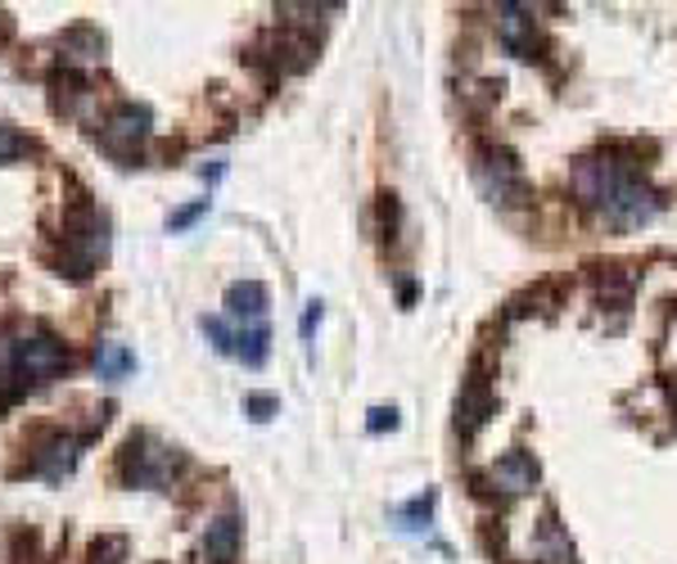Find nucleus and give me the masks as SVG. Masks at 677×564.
I'll return each mask as SVG.
<instances>
[{
  "label": "nucleus",
  "mask_w": 677,
  "mask_h": 564,
  "mask_svg": "<svg viewBox=\"0 0 677 564\" xmlns=\"http://www.w3.org/2000/svg\"><path fill=\"white\" fill-rule=\"evenodd\" d=\"M573 191L583 204H592L601 213L605 226L614 230H637L646 221L659 217V199L651 185L619 159H583L573 167Z\"/></svg>",
  "instance_id": "1"
},
{
  "label": "nucleus",
  "mask_w": 677,
  "mask_h": 564,
  "mask_svg": "<svg viewBox=\"0 0 677 564\" xmlns=\"http://www.w3.org/2000/svg\"><path fill=\"white\" fill-rule=\"evenodd\" d=\"M60 370H68V352L51 335H23L0 344V389H6V398L55 380Z\"/></svg>",
  "instance_id": "2"
},
{
  "label": "nucleus",
  "mask_w": 677,
  "mask_h": 564,
  "mask_svg": "<svg viewBox=\"0 0 677 564\" xmlns=\"http://www.w3.org/2000/svg\"><path fill=\"white\" fill-rule=\"evenodd\" d=\"M176 465H181L176 447L159 443L154 434H136L122 452V479L136 488H163L176 475Z\"/></svg>",
  "instance_id": "3"
},
{
  "label": "nucleus",
  "mask_w": 677,
  "mask_h": 564,
  "mask_svg": "<svg viewBox=\"0 0 677 564\" xmlns=\"http://www.w3.org/2000/svg\"><path fill=\"white\" fill-rule=\"evenodd\" d=\"M144 135H150V109L144 105H118L100 127V145H105V154L127 163L144 145Z\"/></svg>",
  "instance_id": "4"
},
{
  "label": "nucleus",
  "mask_w": 677,
  "mask_h": 564,
  "mask_svg": "<svg viewBox=\"0 0 677 564\" xmlns=\"http://www.w3.org/2000/svg\"><path fill=\"white\" fill-rule=\"evenodd\" d=\"M474 185L483 191V199H493V204H515L524 195V172L511 154L502 150H483L479 163H474Z\"/></svg>",
  "instance_id": "5"
},
{
  "label": "nucleus",
  "mask_w": 677,
  "mask_h": 564,
  "mask_svg": "<svg viewBox=\"0 0 677 564\" xmlns=\"http://www.w3.org/2000/svg\"><path fill=\"white\" fill-rule=\"evenodd\" d=\"M41 443L45 447L32 452V475H41V479H64V475H73L82 438H73V434H45Z\"/></svg>",
  "instance_id": "6"
},
{
  "label": "nucleus",
  "mask_w": 677,
  "mask_h": 564,
  "mask_svg": "<svg viewBox=\"0 0 677 564\" xmlns=\"http://www.w3.org/2000/svg\"><path fill=\"white\" fill-rule=\"evenodd\" d=\"M239 514L235 510H226V514H217V520L208 524V533H204V560L208 564H230L235 560V551H239Z\"/></svg>",
  "instance_id": "7"
},
{
  "label": "nucleus",
  "mask_w": 677,
  "mask_h": 564,
  "mask_svg": "<svg viewBox=\"0 0 677 564\" xmlns=\"http://www.w3.org/2000/svg\"><path fill=\"white\" fill-rule=\"evenodd\" d=\"M493 484L502 492H528V488H538V460L528 456V452H506L493 465Z\"/></svg>",
  "instance_id": "8"
},
{
  "label": "nucleus",
  "mask_w": 677,
  "mask_h": 564,
  "mask_svg": "<svg viewBox=\"0 0 677 564\" xmlns=\"http://www.w3.org/2000/svg\"><path fill=\"white\" fill-rule=\"evenodd\" d=\"M226 312L245 325H258L267 316V290L258 285V280H235V285L226 290Z\"/></svg>",
  "instance_id": "9"
},
{
  "label": "nucleus",
  "mask_w": 677,
  "mask_h": 564,
  "mask_svg": "<svg viewBox=\"0 0 677 564\" xmlns=\"http://www.w3.org/2000/svg\"><path fill=\"white\" fill-rule=\"evenodd\" d=\"M497 28H502V45L511 55H524L534 45V19H528L524 6H502L497 10Z\"/></svg>",
  "instance_id": "10"
},
{
  "label": "nucleus",
  "mask_w": 677,
  "mask_h": 564,
  "mask_svg": "<svg viewBox=\"0 0 677 564\" xmlns=\"http://www.w3.org/2000/svg\"><path fill=\"white\" fill-rule=\"evenodd\" d=\"M95 370H100L105 384H118L136 370V352H127L122 344H100L95 348Z\"/></svg>",
  "instance_id": "11"
},
{
  "label": "nucleus",
  "mask_w": 677,
  "mask_h": 564,
  "mask_svg": "<svg viewBox=\"0 0 677 564\" xmlns=\"http://www.w3.org/2000/svg\"><path fill=\"white\" fill-rule=\"evenodd\" d=\"M267 325H245V330H235V357L245 361V366H262L267 361Z\"/></svg>",
  "instance_id": "12"
},
{
  "label": "nucleus",
  "mask_w": 677,
  "mask_h": 564,
  "mask_svg": "<svg viewBox=\"0 0 677 564\" xmlns=\"http://www.w3.org/2000/svg\"><path fill=\"white\" fill-rule=\"evenodd\" d=\"M542 564H578V560H573V546H569V538L560 533L556 520H547V529H542Z\"/></svg>",
  "instance_id": "13"
},
{
  "label": "nucleus",
  "mask_w": 677,
  "mask_h": 564,
  "mask_svg": "<svg viewBox=\"0 0 677 564\" xmlns=\"http://www.w3.org/2000/svg\"><path fill=\"white\" fill-rule=\"evenodd\" d=\"M200 330L213 339L217 352H235V330H230V325H226L222 316H204V321H200Z\"/></svg>",
  "instance_id": "14"
},
{
  "label": "nucleus",
  "mask_w": 677,
  "mask_h": 564,
  "mask_svg": "<svg viewBox=\"0 0 677 564\" xmlns=\"http://www.w3.org/2000/svg\"><path fill=\"white\" fill-rule=\"evenodd\" d=\"M429 510H433V492H429V497H416L411 506H402V510H398V524H402V529H425V524H429Z\"/></svg>",
  "instance_id": "15"
},
{
  "label": "nucleus",
  "mask_w": 677,
  "mask_h": 564,
  "mask_svg": "<svg viewBox=\"0 0 677 564\" xmlns=\"http://www.w3.org/2000/svg\"><path fill=\"white\" fill-rule=\"evenodd\" d=\"M208 213V199H195V204H185V208H176L172 217H168V230H185V226H195L200 217Z\"/></svg>",
  "instance_id": "16"
},
{
  "label": "nucleus",
  "mask_w": 677,
  "mask_h": 564,
  "mask_svg": "<svg viewBox=\"0 0 677 564\" xmlns=\"http://www.w3.org/2000/svg\"><path fill=\"white\" fill-rule=\"evenodd\" d=\"M366 430H370V434L398 430V411H394V406H375V411H370V420H366Z\"/></svg>",
  "instance_id": "17"
},
{
  "label": "nucleus",
  "mask_w": 677,
  "mask_h": 564,
  "mask_svg": "<svg viewBox=\"0 0 677 564\" xmlns=\"http://www.w3.org/2000/svg\"><path fill=\"white\" fill-rule=\"evenodd\" d=\"M14 154H23V135L0 122V159H14Z\"/></svg>",
  "instance_id": "18"
},
{
  "label": "nucleus",
  "mask_w": 677,
  "mask_h": 564,
  "mask_svg": "<svg viewBox=\"0 0 677 564\" xmlns=\"http://www.w3.org/2000/svg\"><path fill=\"white\" fill-rule=\"evenodd\" d=\"M321 316H325V303H321V299H312V303H308V312H303V321H299V335H303V339H312V330L321 325Z\"/></svg>",
  "instance_id": "19"
},
{
  "label": "nucleus",
  "mask_w": 677,
  "mask_h": 564,
  "mask_svg": "<svg viewBox=\"0 0 677 564\" xmlns=\"http://www.w3.org/2000/svg\"><path fill=\"white\" fill-rule=\"evenodd\" d=\"M271 411H280V402H276V398H267V393L249 398V415H254V420H271Z\"/></svg>",
  "instance_id": "20"
},
{
  "label": "nucleus",
  "mask_w": 677,
  "mask_h": 564,
  "mask_svg": "<svg viewBox=\"0 0 677 564\" xmlns=\"http://www.w3.org/2000/svg\"><path fill=\"white\" fill-rule=\"evenodd\" d=\"M673 406H677V389H673Z\"/></svg>",
  "instance_id": "21"
}]
</instances>
